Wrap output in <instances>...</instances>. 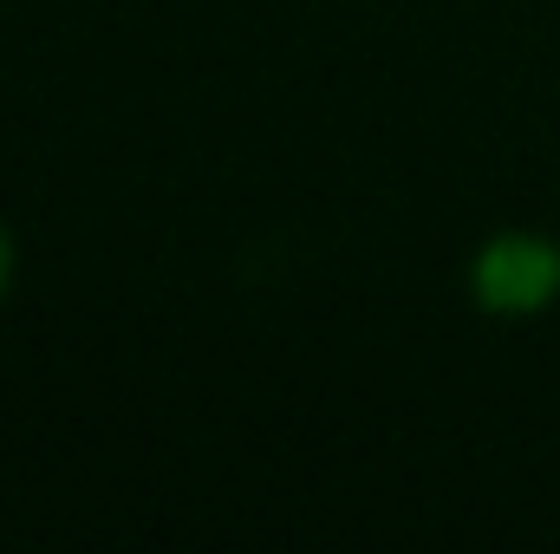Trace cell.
Returning a JSON list of instances; mask_svg holds the SVG:
<instances>
[{"mask_svg": "<svg viewBox=\"0 0 560 554\" xmlns=\"http://www.w3.org/2000/svg\"><path fill=\"white\" fill-rule=\"evenodd\" d=\"M560 293V255L541 235H495L476 255V300L495 313H535Z\"/></svg>", "mask_w": 560, "mask_h": 554, "instance_id": "obj_1", "label": "cell"}, {"mask_svg": "<svg viewBox=\"0 0 560 554\" xmlns=\"http://www.w3.org/2000/svg\"><path fill=\"white\" fill-rule=\"evenodd\" d=\"M7 268H13V249H7V235H0V287H7Z\"/></svg>", "mask_w": 560, "mask_h": 554, "instance_id": "obj_2", "label": "cell"}]
</instances>
